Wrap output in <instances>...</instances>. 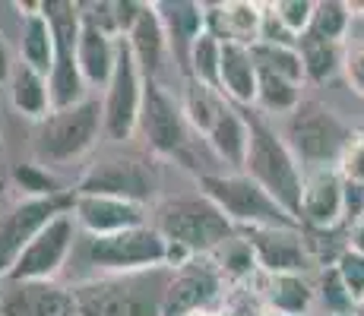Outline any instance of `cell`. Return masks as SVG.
<instances>
[{
    "label": "cell",
    "instance_id": "obj_25",
    "mask_svg": "<svg viewBox=\"0 0 364 316\" xmlns=\"http://www.w3.org/2000/svg\"><path fill=\"white\" fill-rule=\"evenodd\" d=\"M10 104L19 117L32 124H45L54 114V102H51V82L48 76H41L38 70L16 63L10 73Z\"/></svg>",
    "mask_w": 364,
    "mask_h": 316
},
{
    "label": "cell",
    "instance_id": "obj_17",
    "mask_svg": "<svg viewBox=\"0 0 364 316\" xmlns=\"http://www.w3.org/2000/svg\"><path fill=\"white\" fill-rule=\"evenodd\" d=\"M73 219L76 228L86 237H108L139 228V224H149L146 206L111 200V196H86V193H73Z\"/></svg>",
    "mask_w": 364,
    "mask_h": 316
},
{
    "label": "cell",
    "instance_id": "obj_23",
    "mask_svg": "<svg viewBox=\"0 0 364 316\" xmlns=\"http://www.w3.org/2000/svg\"><path fill=\"white\" fill-rule=\"evenodd\" d=\"M266 310L272 316H311L317 304V288L307 276H266L260 272V291Z\"/></svg>",
    "mask_w": 364,
    "mask_h": 316
},
{
    "label": "cell",
    "instance_id": "obj_30",
    "mask_svg": "<svg viewBox=\"0 0 364 316\" xmlns=\"http://www.w3.org/2000/svg\"><path fill=\"white\" fill-rule=\"evenodd\" d=\"M222 104H225V95H222V92L200 86V82H193V80L184 82V92H181V108H184V117H187V124H191L193 133L206 136V133L213 130L215 117H219Z\"/></svg>",
    "mask_w": 364,
    "mask_h": 316
},
{
    "label": "cell",
    "instance_id": "obj_4",
    "mask_svg": "<svg viewBox=\"0 0 364 316\" xmlns=\"http://www.w3.org/2000/svg\"><path fill=\"white\" fill-rule=\"evenodd\" d=\"M348 136H352V130L342 124V117L333 108H326L323 102H317V98H304L289 114L282 133V139L295 152V158L301 161L304 171L336 168Z\"/></svg>",
    "mask_w": 364,
    "mask_h": 316
},
{
    "label": "cell",
    "instance_id": "obj_15",
    "mask_svg": "<svg viewBox=\"0 0 364 316\" xmlns=\"http://www.w3.org/2000/svg\"><path fill=\"white\" fill-rule=\"evenodd\" d=\"M237 234L247 237L266 276H304L314 266L301 228H244Z\"/></svg>",
    "mask_w": 364,
    "mask_h": 316
},
{
    "label": "cell",
    "instance_id": "obj_31",
    "mask_svg": "<svg viewBox=\"0 0 364 316\" xmlns=\"http://www.w3.org/2000/svg\"><path fill=\"white\" fill-rule=\"evenodd\" d=\"M187 80L222 92V41L213 38L209 32H203L193 45L191 63H187Z\"/></svg>",
    "mask_w": 364,
    "mask_h": 316
},
{
    "label": "cell",
    "instance_id": "obj_26",
    "mask_svg": "<svg viewBox=\"0 0 364 316\" xmlns=\"http://www.w3.org/2000/svg\"><path fill=\"white\" fill-rule=\"evenodd\" d=\"M127 45L139 63V70L146 73V80H159V70H162V60L168 51V35H165V26H162V16H159L156 4L143 6L136 26H133L127 35Z\"/></svg>",
    "mask_w": 364,
    "mask_h": 316
},
{
    "label": "cell",
    "instance_id": "obj_2",
    "mask_svg": "<svg viewBox=\"0 0 364 316\" xmlns=\"http://www.w3.org/2000/svg\"><path fill=\"white\" fill-rule=\"evenodd\" d=\"M156 224L168 244H178L193 256H213L225 241H232L237 228L228 222L215 202L206 196H184V200H168L156 209Z\"/></svg>",
    "mask_w": 364,
    "mask_h": 316
},
{
    "label": "cell",
    "instance_id": "obj_13",
    "mask_svg": "<svg viewBox=\"0 0 364 316\" xmlns=\"http://www.w3.org/2000/svg\"><path fill=\"white\" fill-rule=\"evenodd\" d=\"M64 212H73V187L54 200H19L13 209H6L0 215V276H10L19 253L38 237L41 228H48Z\"/></svg>",
    "mask_w": 364,
    "mask_h": 316
},
{
    "label": "cell",
    "instance_id": "obj_19",
    "mask_svg": "<svg viewBox=\"0 0 364 316\" xmlns=\"http://www.w3.org/2000/svg\"><path fill=\"white\" fill-rule=\"evenodd\" d=\"M156 6L168 35V51L174 54L178 70L187 76L191 51L200 35L206 32V4H197V0H159Z\"/></svg>",
    "mask_w": 364,
    "mask_h": 316
},
{
    "label": "cell",
    "instance_id": "obj_34",
    "mask_svg": "<svg viewBox=\"0 0 364 316\" xmlns=\"http://www.w3.org/2000/svg\"><path fill=\"white\" fill-rule=\"evenodd\" d=\"M254 54L257 67L266 70V73H276V76H285L291 82H301L304 86V60H301V51L291 45H269V41H257L250 48Z\"/></svg>",
    "mask_w": 364,
    "mask_h": 316
},
{
    "label": "cell",
    "instance_id": "obj_20",
    "mask_svg": "<svg viewBox=\"0 0 364 316\" xmlns=\"http://www.w3.org/2000/svg\"><path fill=\"white\" fill-rule=\"evenodd\" d=\"M263 26V4L254 0H219V4H206V32L219 38L222 45L235 41V45L254 48L260 41Z\"/></svg>",
    "mask_w": 364,
    "mask_h": 316
},
{
    "label": "cell",
    "instance_id": "obj_42",
    "mask_svg": "<svg viewBox=\"0 0 364 316\" xmlns=\"http://www.w3.org/2000/svg\"><path fill=\"white\" fill-rule=\"evenodd\" d=\"M6 76V48H4V38H0V80Z\"/></svg>",
    "mask_w": 364,
    "mask_h": 316
},
{
    "label": "cell",
    "instance_id": "obj_33",
    "mask_svg": "<svg viewBox=\"0 0 364 316\" xmlns=\"http://www.w3.org/2000/svg\"><path fill=\"white\" fill-rule=\"evenodd\" d=\"M301 102H304L301 98V82L260 70V86H257V108L260 111H266V114H291Z\"/></svg>",
    "mask_w": 364,
    "mask_h": 316
},
{
    "label": "cell",
    "instance_id": "obj_44",
    "mask_svg": "<svg viewBox=\"0 0 364 316\" xmlns=\"http://www.w3.org/2000/svg\"><path fill=\"white\" fill-rule=\"evenodd\" d=\"M0 136H4V114H0Z\"/></svg>",
    "mask_w": 364,
    "mask_h": 316
},
{
    "label": "cell",
    "instance_id": "obj_7",
    "mask_svg": "<svg viewBox=\"0 0 364 316\" xmlns=\"http://www.w3.org/2000/svg\"><path fill=\"white\" fill-rule=\"evenodd\" d=\"M168 241L156 224L121 231L108 237H89L86 259L105 276H146L165 269Z\"/></svg>",
    "mask_w": 364,
    "mask_h": 316
},
{
    "label": "cell",
    "instance_id": "obj_5",
    "mask_svg": "<svg viewBox=\"0 0 364 316\" xmlns=\"http://www.w3.org/2000/svg\"><path fill=\"white\" fill-rule=\"evenodd\" d=\"M102 136H105L102 102L99 98H86L82 104L54 111L45 124H38L35 156H38L41 165L60 168L82 158L86 152H92Z\"/></svg>",
    "mask_w": 364,
    "mask_h": 316
},
{
    "label": "cell",
    "instance_id": "obj_11",
    "mask_svg": "<svg viewBox=\"0 0 364 316\" xmlns=\"http://www.w3.org/2000/svg\"><path fill=\"white\" fill-rule=\"evenodd\" d=\"M156 190L159 180L149 161H143L139 156H105L86 168V174L76 180L73 193L111 196V200L149 206L156 200Z\"/></svg>",
    "mask_w": 364,
    "mask_h": 316
},
{
    "label": "cell",
    "instance_id": "obj_40",
    "mask_svg": "<svg viewBox=\"0 0 364 316\" xmlns=\"http://www.w3.org/2000/svg\"><path fill=\"white\" fill-rule=\"evenodd\" d=\"M342 73H346L348 86L364 98V38L346 41V67H342Z\"/></svg>",
    "mask_w": 364,
    "mask_h": 316
},
{
    "label": "cell",
    "instance_id": "obj_22",
    "mask_svg": "<svg viewBox=\"0 0 364 316\" xmlns=\"http://www.w3.org/2000/svg\"><path fill=\"white\" fill-rule=\"evenodd\" d=\"M257 86H260V70L244 45H222V95L235 108H250L257 104Z\"/></svg>",
    "mask_w": 364,
    "mask_h": 316
},
{
    "label": "cell",
    "instance_id": "obj_12",
    "mask_svg": "<svg viewBox=\"0 0 364 316\" xmlns=\"http://www.w3.org/2000/svg\"><path fill=\"white\" fill-rule=\"evenodd\" d=\"M76 237H80V228H76L73 212L58 215L48 228L38 231V237L29 247L19 253L6 282H58L60 269L67 266L70 253L76 247Z\"/></svg>",
    "mask_w": 364,
    "mask_h": 316
},
{
    "label": "cell",
    "instance_id": "obj_29",
    "mask_svg": "<svg viewBox=\"0 0 364 316\" xmlns=\"http://www.w3.org/2000/svg\"><path fill=\"white\" fill-rule=\"evenodd\" d=\"M301 60H304V76L317 86L330 82L336 73L346 67V45L342 41H320V38H301L298 41Z\"/></svg>",
    "mask_w": 364,
    "mask_h": 316
},
{
    "label": "cell",
    "instance_id": "obj_36",
    "mask_svg": "<svg viewBox=\"0 0 364 316\" xmlns=\"http://www.w3.org/2000/svg\"><path fill=\"white\" fill-rule=\"evenodd\" d=\"M317 300L323 307V313H336V316H355L358 310V300L352 298V291L346 288V282L339 278L336 266H326L320 272V285H317Z\"/></svg>",
    "mask_w": 364,
    "mask_h": 316
},
{
    "label": "cell",
    "instance_id": "obj_32",
    "mask_svg": "<svg viewBox=\"0 0 364 316\" xmlns=\"http://www.w3.org/2000/svg\"><path fill=\"white\" fill-rule=\"evenodd\" d=\"M10 184L23 193V200H54V196L70 193V190L60 184L48 168H41L38 161H19V165H13Z\"/></svg>",
    "mask_w": 364,
    "mask_h": 316
},
{
    "label": "cell",
    "instance_id": "obj_3",
    "mask_svg": "<svg viewBox=\"0 0 364 316\" xmlns=\"http://www.w3.org/2000/svg\"><path fill=\"white\" fill-rule=\"evenodd\" d=\"M200 193L209 202L222 209L228 215V222L237 231L244 228H301L295 215H289L266 190L250 180L244 171L232 174H200L197 178Z\"/></svg>",
    "mask_w": 364,
    "mask_h": 316
},
{
    "label": "cell",
    "instance_id": "obj_46",
    "mask_svg": "<svg viewBox=\"0 0 364 316\" xmlns=\"http://www.w3.org/2000/svg\"><path fill=\"white\" fill-rule=\"evenodd\" d=\"M320 316H336V313H320Z\"/></svg>",
    "mask_w": 364,
    "mask_h": 316
},
{
    "label": "cell",
    "instance_id": "obj_27",
    "mask_svg": "<svg viewBox=\"0 0 364 316\" xmlns=\"http://www.w3.org/2000/svg\"><path fill=\"white\" fill-rule=\"evenodd\" d=\"M19 63L38 70L41 76H51L54 70V29L48 23L45 10L35 16L19 19Z\"/></svg>",
    "mask_w": 364,
    "mask_h": 316
},
{
    "label": "cell",
    "instance_id": "obj_24",
    "mask_svg": "<svg viewBox=\"0 0 364 316\" xmlns=\"http://www.w3.org/2000/svg\"><path fill=\"white\" fill-rule=\"evenodd\" d=\"M203 139H206L209 149L225 161V165L244 171V161H247V152H250V121H247V114H241L232 102L222 104L213 130H209Z\"/></svg>",
    "mask_w": 364,
    "mask_h": 316
},
{
    "label": "cell",
    "instance_id": "obj_10",
    "mask_svg": "<svg viewBox=\"0 0 364 316\" xmlns=\"http://www.w3.org/2000/svg\"><path fill=\"white\" fill-rule=\"evenodd\" d=\"M146 95V73L139 70L127 38L117 45V63L108 86L102 95V114H105V139L124 143L139 130V111H143Z\"/></svg>",
    "mask_w": 364,
    "mask_h": 316
},
{
    "label": "cell",
    "instance_id": "obj_41",
    "mask_svg": "<svg viewBox=\"0 0 364 316\" xmlns=\"http://www.w3.org/2000/svg\"><path fill=\"white\" fill-rule=\"evenodd\" d=\"M346 247L364 256V219L355 222V224H348V231H346Z\"/></svg>",
    "mask_w": 364,
    "mask_h": 316
},
{
    "label": "cell",
    "instance_id": "obj_28",
    "mask_svg": "<svg viewBox=\"0 0 364 316\" xmlns=\"http://www.w3.org/2000/svg\"><path fill=\"white\" fill-rule=\"evenodd\" d=\"M209 259L215 263V269H219V276H222L225 285L244 288V285H254V278L260 276L257 253H254V247L247 244L244 234H235L232 241H225Z\"/></svg>",
    "mask_w": 364,
    "mask_h": 316
},
{
    "label": "cell",
    "instance_id": "obj_45",
    "mask_svg": "<svg viewBox=\"0 0 364 316\" xmlns=\"http://www.w3.org/2000/svg\"><path fill=\"white\" fill-rule=\"evenodd\" d=\"M358 310H364V298H361V307H358Z\"/></svg>",
    "mask_w": 364,
    "mask_h": 316
},
{
    "label": "cell",
    "instance_id": "obj_43",
    "mask_svg": "<svg viewBox=\"0 0 364 316\" xmlns=\"http://www.w3.org/2000/svg\"><path fill=\"white\" fill-rule=\"evenodd\" d=\"M4 291H6V278L0 276V300H4Z\"/></svg>",
    "mask_w": 364,
    "mask_h": 316
},
{
    "label": "cell",
    "instance_id": "obj_18",
    "mask_svg": "<svg viewBox=\"0 0 364 316\" xmlns=\"http://www.w3.org/2000/svg\"><path fill=\"white\" fill-rule=\"evenodd\" d=\"M0 316H73V294L58 282H6Z\"/></svg>",
    "mask_w": 364,
    "mask_h": 316
},
{
    "label": "cell",
    "instance_id": "obj_38",
    "mask_svg": "<svg viewBox=\"0 0 364 316\" xmlns=\"http://www.w3.org/2000/svg\"><path fill=\"white\" fill-rule=\"evenodd\" d=\"M336 171L342 174L346 184L364 187V130H352V136H348L346 149H342V156H339Z\"/></svg>",
    "mask_w": 364,
    "mask_h": 316
},
{
    "label": "cell",
    "instance_id": "obj_35",
    "mask_svg": "<svg viewBox=\"0 0 364 316\" xmlns=\"http://www.w3.org/2000/svg\"><path fill=\"white\" fill-rule=\"evenodd\" d=\"M348 26H352V10H348V4H342V0H317L307 38L342 41V45H346Z\"/></svg>",
    "mask_w": 364,
    "mask_h": 316
},
{
    "label": "cell",
    "instance_id": "obj_8",
    "mask_svg": "<svg viewBox=\"0 0 364 316\" xmlns=\"http://www.w3.org/2000/svg\"><path fill=\"white\" fill-rule=\"evenodd\" d=\"M146 276H108L70 288L73 316H162L165 285L149 288Z\"/></svg>",
    "mask_w": 364,
    "mask_h": 316
},
{
    "label": "cell",
    "instance_id": "obj_21",
    "mask_svg": "<svg viewBox=\"0 0 364 316\" xmlns=\"http://www.w3.org/2000/svg\"><path fill=\"white\" fill-rule=\"evenodd\" d=\"M117 45H121L117 35L99 29L95 23H89V19L82 16L76 58H80V73H82V80H86L89 89H105L108 86L111 73H114V63H117Z\"/></svg>",
    "mask_w": 364,
    "mask_h": 316
},
{
    "label": "cell",
    "instance_id": "obj_16",
    "mask_svg": "<svg viewBox=\"0 0 364 316\" xmlns=\"http://www.w3.org/2000/svg\"><path fill=\"white\" fill-rule=\"evenodd\" d=\"M346 224V180L336 168L307 171L301 196V228L336 231Z\"/></svg>",
    "mask_w": 364,
    "mask_h": 316
},
{
    "label": "cell",
    "instance_id": "obj_6",
    "mask_svg": "<svg viewBox=\"0 0 364 316\" xmlns=\"http://www.w3.org/2000/svg\"><path fill=\"white\" fill-rule=\"evenodd\" d=\"M45 16L54 29V70L48 76L51 82V102L54 111L73 108L89 98V86L80 73V29H82V13L80 4L73 0H45Z\"/></svg>",
    "mask_w": 364,
    "mask_h": 316
},
{
    "label": "cell",
    "instance_id": "obj_39",
    "mask_svg": "<svg viewBox=\"0 0 364 316\" xmlns=\"http://www.w3.org/2000/svg\"><path fill=\"white\" fill-rule=\"evenodd\" d=\"M336 272H339V278L346 282V288L352 291V298L358 300L361 307V298H364V256L355 250H346L339 259H336Z\"/></svg>",
    "mask_w": 364,
    "mask_h": 316
},
{
    "label": "cell",
    "instance_id": "obj_9",
    "mask_svg": "<svg viewBox=\"0 0 364 316\" xmlns=\"http://www.w3.org/2000/svg\"><path fill=\"white\" fill-rule=\"evenodd\" d=\"M139 133L152 156L184 161V165L191 161V124L181 108V95H174L162 80H146Z\"/></svg>",
    "mask_w": 364,
    "mask_h": 316
},
{
    "label": "cell",
    "instance_id": "obj_37",
    "mask_svg": "<svg viewBox=\"0 0 364 316\" xmlns=\"http://www.w3.org/2000/svg\"><path fill=\"white\" fill-rule=\"evenodd\" d=\"M272 13L279 16V23L285 26L295 38L301 41L311 29V19H314V0H276V4H269Z\"/></svg>",
    "mask_w": 364,
    "mask_h": 316
},
{
    "label": "cell",
    "instance_id": "obj_1",
    "mask_svg": "<svg viewBox=\"0 0 364 316\" xmlns=\"http://www.w3.org/2000/svg\"><path fill=\"white\" fill-rule=\"evenodd\" d=\"M247 121H250V152L247 161H244V174L250 180H257L285 212L301 222V196H304L307 171L301 168L295 152L289 149L282 133H276L257 114L254 117L247 114Z\"/></svg>",
    "mask_w": 364,
    "mask_h": 316
},
{
    "label": "cell",
    "instance_id": "obj_14",
    "mask_svg": "<svg viewBox=\"0 0 364 316\" xmlns=\"http://www.w3.org/2000/svg\"><path fill=\"white\" fill-rule=\"evenodd\" d=\"M222 288H225V282H222L213 259H193L191 266L171 272V278L165 282L162 316H191L197 310H209V307L219 304Z\"/></svg>",
    "mask_w": 364,
    "mask_h": 316
}]
</instances>
